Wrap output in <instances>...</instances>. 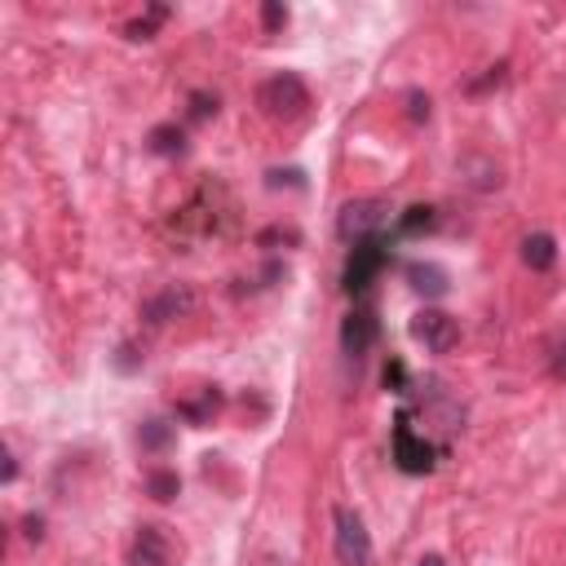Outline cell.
I'll return each mask as SVG.
<instances>
[{
	"label": "cell",
	"mask_w": 566,
	"mask_h": 566,
	"mask_svg": "<svg viewBox=\"0 0 566 566\" xmlns=\"http://www.w3.org/2000/svg\"><path fill=\"white\" fill-rule=\"evenodd\" d=\"M407 332H411V340L424 345L429 354H447V349L460 340V323H455L447 310H433V305L416 310L411 323H407Z\"/></svg>",
	"instance_id": "3"
},
{
	"label": "cell",
	"mask_w": 566,
	"mask_h": 566,
	"mask_svg": "<svg viewBox=\"0 0 566 566\" xmlns=\"http://www.w3.org/2000/svg\"><path fill=\"white\" fill-rule=\"evenodd\" d=\"M137 442H142V447H150V451H159V447L168 442V429H164V420H146V424L137 429Z\"/></svg>",
	"instance_id": "12"
},
{
	"label": "cell",
	"mask_w": 566,
	"mask_h": 566,
	"mask_svg": "<svg viewBox=\"0 0 566 566\" xmlns=\"http://www.w3.org/2000/svg\"><path fill=\"white\" fill-rule=\"evenodd\" d=\"M252 566H287V562H283V557H274V553H261Z\"/></svg>",
	"instance_id": "16"
},
{
	"label": "cell",
	"mask_w": 566,
	"mask_h": 566,
	"mask_svg": "<svg viewBox=\"0 0 566 566\" xmlns=\"http://www.w3.org/2000/svg\"><path fill=\"white\" fill-rule=\"evenodd\" d=\"M40 526H44V522H40V517H27V539H40V535H44V531H40Z\"/></svg>",
	"instance_id": "15"
},
{
	"label": "cell",
	"mask_w": 566,
	"mask_h": 566,
	"mask_svg": "<svg viewBox=\"0 0 566 566\" xmlns=\"http://www.w3.org/2000/svg\"><path fill=\"white\" fill-rule=\"evenodd\" d=\"M261 18H265V27H270V31H279V27L287 22V9H283V4H265V9H261Z\"/></svg>",
	"instance_id": "13"
},
{
	"label": "cell",
	"mask_w": 566,
	"mask_h": 566,
	"mask_svg": "<svg viewBox=\"0 0 566 566\" xmlns=\"http://www.w3.org/2000/svg\"><path fill=\"white\" fill-rule=\"evenodd\" d=\"M332 522H336V562L340 566H367L371 562V535L363 526V517L354 509H332Z\"/></svg>",
	"instance_id": "4"
},
{
	"label": "cell",
	"mask_w": 566,
	"mask_h": 566,
	"mask_svg": "<svg viewBox=\"0 0 566 566\" xmlns=\"http://www.w3.org/2000/svg\"><path fill=\"white\" fill-rule=\"evenodd\" d=\"M385 199H349L340 212H336V234L345 243H371V234L385 226Z\"/></svg>",
	"instance_id": "2"
},
{
	"label": "cell",
	"mask_w": 566,
	"mask_h": 566,
	"mask_svg": "<svg viewBox=\"0 0 566 566\" xmlns=\"http://www.w3.org/2000/svg\"><path fill=\"white\" fill-rule=\"evenodd\" d=\"M407 102H411V119H429V97H420V93H411Z\"/></svg>",
	"instance_id": "14"
},
{
	"label": "cell",
	"mask_w": 566,
	"mask_h": 566,
	"mask_svg": "<svg viewBox=\"0 0 566 566\" xmlns=\"http://www.w3.org/2000/svg\"><path fill=\"white\" fill-rule=\"evenodd\" d=\"M398 455L407 469H429V447H416L407 429H398Z\"/></svg>",
	"instance_id": "10"
},
{
	"label": "cell",
	"mask_w": 566,
	"mask_h": 566,
	"mask_svg": "<svg viewBox=\"0 0 566 566\" xmlns=\"http://www.w3.org/2000/svg\"><path fill=\"white\" fill-rule=\"evenodd\" d=\"M371 340H376V314L371 310H349L345 323H340V349L349 358H363L371 349Z\"/></svg>",
	"instance_id": "6"
},
{
	"label": "cell",
	"mask_w": 566,
	"mask_h": 566,
	"mask_svg": "<svg viewBox=\"0 0 566 566\" xmlns=\"http://www.w3.org/2000/svg\"><path fill=\"white\" fill-rule=\"evenodd\" d=\"M177 486H181V482H177V473H168V469H150V473H146V491H150L155 500H172Z\"/></svg>",
	"instance_id": "11"
},
{
	"label": "cell",
	"mask_w": 566,
	"mask_h": 566,
	"mask_svg": "<svg viewBox=\"0 0 566 566\" xmlns=\"http://www.w3.org/2000/svg\"><path fill=\"white\" fill-rule=\"evenodd\" d=\"M256 106H261L265 119H274V124H292V119H301V115L310 111V88H305L301 75H292V71H274V75L261 80V88H256Z\"/></svg>",
	"instance_id": "1"
},
{
	"label": "cell",
	"mask_w": 566,
	"mask_h": 566,
	"mask_svg": "<svg viewBox=\"0 0 566 566\" xmlns=\"http://www.w3.org/2000/svg\"><path fill=\"white\" fill-rule=\"evenodd\" d=\"M416 566H447V562H442V557H433V553H429V557H420V562H416Z\"/></svg>",
	"instance_id": "17"
},
{
	"label": "cell",
	"mask_w": 566,
	"mask_h": 566,
	"mask_svg": "<svg viewBox=\"0 0 566 566\" xmlns=\"http://www.w3.org/2000/svg\"><path fill=\"white\" fill-rule=\"evenodd\" d=\"M376 270H380V252H376V243H358L354 256H349V265H345V287H349V292L367 287Z\"/></svg>",
	"instance_id": "7"
},
{
	"label": "cell",
	"mask_w": 566,
	"mask_h": 566,
	"mask_svg": "<svg viewBox=\"0 0 566 566\" xmlns=\"http://www.w3.org/2000/svg\"><path fill=\"white\" fill-rule=\"evenodd\" d=\"M553 261H557V243H553V234L535 230V234L522 239V265H531V270H553Z\"/></svg>",
	"instance_id": "9"
},
{
	"label": "cell",
	"mask_w": 566,
	"mask_h": 566,
	"mask_svg": "<svg viewBox=\"0 0 566 566\" xmlns=\"http://www.w3.org/2000/svg\"><path fill=\"white\" fill-rule=\"evenodd\" d=\"M128 566H172V539L164 535V526H137L128 544Z\"/></svg>",
	"instance_id": "5"
},
{
	"label": "cell",
	"mask_w": 566,
	"mask_h": 566,
	"mask_svg": "<svg viewBox=\"0 0 566 566\" xmlns=\"http://www.w3.org/2000/svg\"><path fill=\"white\" fill-rule=\"evenodd\" d=\"M407 279H411V287L420 292V296H447V270L442 265H433V261H411L407 265Z\"/></svg>",
	"instance_id": "8"
}]
</instances>
